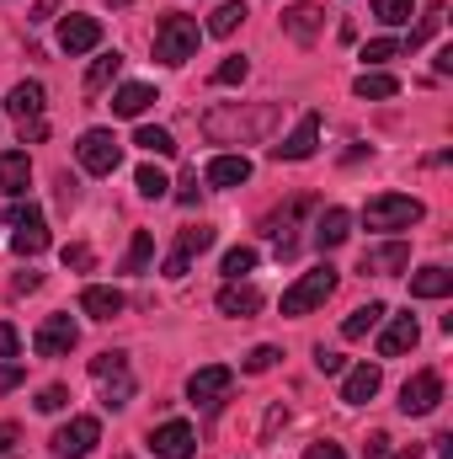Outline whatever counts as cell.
Masks as SVG:
<instances>
[{
	"label": "cell",
	"mask_w": 453,
	"mask_h": 459,
	"mask_svg": "<svg viewBox=\"0 0 453 459\" xmlns=\"http://www.w3.org/2000/svg\"><path fill=\"white\" fill-rule=\"evenodd\" d=\"M272 123H278V108H272V102H261V108H251V113H240V108H219V113L203 117L209 139H219V144H256V139L272 134Z\"/></svg>",
	"instance_id": "cell-1"
},
{
	"label": "cell",
	"mask_w": 453,
	"mask_h": 459,
	"mask_svg": "<svg viewBox=\"0 0 453 459\" xmlns=\"http://www.w3.org/2000/svg\"><path fill=\"white\" fill-rule=\"evenodd\" d=\"M48 91H43V81H21V86H11V97H5V113L16 117V128H21V144L32 139V144H43L48 139Z\"/></svg>",
	"instance_id": "cell-2"
},
{
	"label": "cell",
	"mask_w": 453,
	"mask_h": 459,
	"mask_svg": "<svg viewBox=\"0 0 453 459\" xmlns=\"http://www.w3.org/2000/svg\"><path fill=\"white\" fill-rule=\"evenodd\" d=\"M198 38H203V27H198L192 16L171 11V16H160V27H155V59H160V65H187V59L198 54Z\"/></svg>",
	"instance_id": "cell-3"
},
{
	"label": "cell",
	"mask_w": 453,
	"mask_h": 459,
	"mask_svg": "<svg viewBox=\"0 0 453 459\" xmlns=\"http://www.w3.org/2000/svg\"><path fill=\"white\" fill-rule=\"evenodd\" d=\"M422 198H406V193H379V198H368V209H363V225L368 230H411L422 225Z\"/></svg>",
	"instance_id": "cell-4"
},
{
	"label": "cell",
	"mask_w": 453,
	"mask_h": 459,
	"mask_svg": "<svg viewBox=\"0 0 453 459\" xmlns=\"http://www.w3.org/2000/svg\"><path fill=\"white\" fill-rule=\"evenodd\" d=\"M337 294V267L326 262V267H315V273H304L288 294H283V316H310L315 305H326Z\"/></svg>",
	"instance_id": "cell-5"
},
{
	"label": "cell",
	"mask_w": 453,
	"mask_h": 459,
	"mask_svg": "<svg viewBox=\"0 0 453 459\" xmlns=\"http://www.w3.org/2000/svg\"><path fill=\"white\" fill-rule=\"evenodd\" d=\"M75 155H81V166L91 177H113L117 160H123V144L113 139V128H86L81 144H75Z\"/></svg>",
	"instance_id": "cell-6"
},
{
	"label": "cell",
	"mask_w": 453,
	"mask_h": 459,
	"mask_svg": "<svg viewBox=\"0 0 453 459\" xmlns=\"http://www.w3.org/2000/svg\"><path fill=\"white\" fill-rule=\"evenodd\" d=\"M438 401H443V374L438 368H422L400 385V411L406 417H427V411H438Z\"/></svg>",
	"instance_id": "cell-7"
},
{
	"label": "cell",
	"mask_w": 453,
	"mask_h": 459,
	"mask_svg": "<svg viewBox=\"0 0 453 459\" xmlns=\"http://www.w3.org/2000/svg\"><path fill=\"white\" fill-rule=\"evenodd\" d=\"M214 240H219V230H214V225H187L182 235H176L171 256H166V278H187L192 256H203V251H209Z\"/></svg>",
	"instance_id": "cell-8"
},
{
	"label": "cell",
	"mask_w": 453,
	"mask_h": 459,
	"mask_svg": "<svg viewBox=\"0 0 453 459\" xmlns=\"http://www.w3.org/2000/svg\"><path fill=\"white\" fill-rule=\"evenodd\" d=\"M97 444H102V422H97V417H75L70 428L54 433V455L59 459H86Z\"/></svg>",
	"instance_id": "cell-9"
},
{
	"label": "cell",
	"mask_w": 453,
	"mask_h": 459,
	"mask_svg": "<svg viewBox=\"0 0 453 459\" xmlns=\"http://www.w3.org/2000/svg\"><path fill=\"white\" fill-rule=\"evenodd\" d=\"M229 385H235V368H229V363H203V368L187 379V395H192V406H219L229 395Z\"/></svg>",
	"instance_id": "cell-10"
},
{
	"label": "cell",
	"mask_w": 453,
	"mask_h": 459,
	"mask_svg": "<svg viewBox=\"0 0 453 459\" xmlns=\"http://www.w3.org/2000/svg\"><path fill=\"white\" fill-rule=\"evenodd\" d=\"M11 251H21V256H38V251H48V225H43V214L27 204V209H11Z\"/></svg>",
	"instance_id": "cell-11"
},
{
	"label": "cell",
	"mask_w": 453,
	"mask_h": 459,
	"mask_svg": "<svg viewBox=\"0 0 453 459\" xmlns=\"http://www.w3.org/2000/svg\"><path fill=\"white\" fill-rule=\"evenodd\" d=\"M150 455L155 459H192L198 455V433L187 422H160L150 433Z\"/></svg>",
	"instance_id": "cell-12"
},
{
	"label": "cell",
	"mask_w": 453,
	"mask_h": 459,
	"mask_svg": "<svg viewBox=\"0 0 453 459\" xmlns=\"http://www.w3.org/2000/svg\"><path fill=\"white\" fill-rule=\"evenodd\" d=\"M102 43V22L97 16H86V11H75V16H64L59 22V48L75 59V54H91Z\"/></svg>",
	"instance_id": "cell-13"
},
{
	"label": "cell",
	"mask_w": 453,
	"mask_h": 459,
	"mask_svg": "<svg viewBox=\"0 0 453 459\" xmlns=\"http://www.w3.org/2000/svg\"><path fill=\"white\" fill-rule=\"evenodd\" d=\"M75 342H81V326H75L70 316H48V321L38 326V337H32L38 358H64Z\"/></svg>",
	"instance_id": "cell-14"
},
{
	"label": "cell",
	"mask_w": 453,
	"mask_h": 459,
	"mask_svg": "<svg viewBox=\"0 0 453 459\" xmlns=\"http://www.w3.org/2000/svg\"><path fill=\"white\" fill-rule=\"evenodd\" d=\"M315 144H321V113H304L299 128H294L283 144H272V160H310Z\"/></svg>",
	"instance_id": "cell-15"
},
{
	"label": "cell",
	"mask_w": 453,
	"mask_h": 459,
	"mask_svg": "<svg viewBox=\"0 0 453 459\" xmlns=\"http://www.w3.org/2000/svg\"><path fill=\"white\" fill-rule=\"evenodd\" d=\"M379 385H384L379 363H357V368H346V379H341V401H346V406H363V401L379 395Z\"/></svg>",
	"instance_id": "cell-16"
},
{
	"label": "cell",
	"mask_w": 453,
	"mask_h": 459,
	"mask_svg": "<svg viewBox=\"0 0 453 459\" xmlns=\"http://www.w3.org/2000/svg\"><path fill=\"white\" fill-rule=\"evenodd\" d=\"M321 27H326V11H321V5H310V0H299V5H288V11H283V32H288V38H299V43L321 38Z\"/></svg>",
	"instance_id": "cell-17"
},
{
	"label": "cell",
	"mask_w": 453,
	"mask_h": 459,
	"mask_svg": "<svg viewBox=\"0 0 453 459\" xmlns=\"http://www.w3.org/2000/svg\"><path fill=\"white\" fill-rule=\"evenodd\" d=\"M416 342H422L416 316H395V321L384 326V337H379V358H400V352H411Z\"/></svg>",
	"instance_id": "cell-18"
},
{
	"label": "cell",
	"mask_w": 453,
	"mask_h": 459,
	"mask_svg": "<svg viewBox=\"0 0 453 459\" xmlns=\"http://www.w3.org/2000/svg\"><path fill=\"white\" fill-rule=\"evenodd\" d=\"M27 182H32V160H27V150H0V193L21 198Z\"/></svg>",
	"instance_id": "cell-19"
},
{
	"label": "cell",
	"mask_w": 453,
	"mask_h": 459,
	"mask_svg": "<svg viewBox=\"0 0 453 459\" xmlns=\"http://www.w3.org/2000/svg\"><path fill=\"white\" fill-rule=\"evenodd\" d=\"M203 182L209 187H240V182H251V160L245 155H214L209 171H203Z\"/></svg>",
	"instance_id": "cell-20"
},
{
	"label": "cell",
	"mask_w": 453,
	"mask_h": 459,
	"mask_svg": "<svg viewBox=\"0 0 453 459\" xmlns=\"http://www.w3.org/2000/svg\"><path fill=\"white\" fill-rule=\"evenodd\" d=\"M453 294V273L449 267H422V273H411V299H449Z\"/></svg>",
	"instance_id": "cell-21"
},
{
	"label": "cell",
	"mask_w": 453,
	"mask_h": 459,
	"mask_svg": "<svg viewBox=\"0 0 453 459\" xmlns=\"http://www.w3.org/2000/svg\"><path fill=\"white\" fill-rule=\"evenodd\" d=\"M123 305H128V299H123L117 289H102V283H91V289L81 294V310H86L91 321H113V316H123Z\"/></svg>",
	"instance_id": "cell-22"
},
{
	"label": "cell",
	"mask_w": 453,
	"mask_h": 459,
	"mask_svg": "<svg viewBox=\"0 0 453 459\" xmlns=\"http://www.w3.org/2000/svg\"><path fill=\"white\" fill-rule=\"evenodd\" d=\"M411 267V246L395 240V246H379V251H363V273H406Z\"/></svg>",
	"instance_id": "cell-23"
},
{
	"label": "cell",
	"mask_w": 453,
	"mask_h": 459,
	"mask_svg": "<svg viewBox=\"0 0 453 459\" xmlns=\"http://www.w3.org/2000/svg\"><path fill=\"white\" fill-rule=\"evenodd\" d=\"M346 235H352V214H346V209H326V214L315 220V246H321V251H337Z\"/></svg>",
	"instance_id": "cell-24"
},
{
	"label": "cell",
	"mask_w": 453,
	"mask_h": 459,
	"mask_svg": "<svg viewBox=\"0 0 453 459\" xmlns=\"http://www.w3.org/2000/svg\"><path fill=\"white\" fill-rule=\"evenodd\" d=\"M219 310L235 316V321H245V316H256V310H261V294H256L251 283H229V289H219Z\"/></svg>",
	"instance_id": "cell-25"
},
{
	"label": "cell",
	"mask_w": 453,
	"mask_h": 459,
	"mask_svg": "<svg viewBox=\"0 0 453 459\" xmlns=\"http://www.w3.org/2000/svg\"><path fill=\"white\" fill-rule=\"evenodd\" d=\"M352 91H357L363 102H389V97H400V81L384 75V70H363V75L352 81Z\"/></svg>",
	"instance_id": "cell-26"
},
{
	"label": "cell",
	"mask_w": 453,
	"mask_h": 459,
	"mask_svg": "<svg viewBox=\"0 0 453 459\" xmlns=\"http://www.w3.org/2000/svg\"><path fill=\"white\" fill-rule=\"evenodd\" d=\"M384 316H389V310H384L379 299H368V305H357V310H352V316L341 321V337H346V342H357V337H368V332H373V326H379Z\"/></svg>",
	"instance_id": "cell-27"
},
{
	"label": "cell",
	"mask_w": 453,
	"mask_h": 459,
	"mask_svg": "<svg viewBox=\"0 0 453 459\" xmlns=\"http://www.w3.org/2000/svg\"><path fill=\"white\" fill-rule=\"evenodd\" d=\"M150 102H155V91H150V86H117V91H113V113L117 117H144V113H150Z\"/></svg>",
	"instance_id": "cell-28"
},
{
	"label": "cell",
	"mask_w": 453,
	"mask_h": 459,
	"mask_svg": "<svg viewBox=\"0 0 453 459\" xmlns=\"http://www.w3.org/2000/svg\"><path fill=\"white\" fill-rule=\"evenodd\" d=\"M133 144H139L144 155H160V160H171V155H176V139H171L166 128H155V123H144V128L133 134Z\"/></svg>",
	"instance_id": "cell-29"
},
{
	"label": "cell",
	"mask_w": 453,
	"mask_h": 459,
	"mask_svg": "<svg viewBox=\"0 0 453 459\" xmlns=\"http://www.w3.org/2000/svg\"><path fill=\"white\" fill-rule=\"evenodd\" d=\"M117 70H123V54H117V48H113V54H102V59H97V65L86 70V97H97L102 86H113Z\"/></svg>",
	"instance_id": "cell-30"
},
{
	"label": "cell",
	"mask_w": 453,
	"mask_h": 459,
	"mask_svg": "<svg viewBox=\"0 0 453 459\" xmlns=\"http://www.w3.org/2000/svg\"><path fill=\"white\" fill-rule=\"evenodd\" d=\"M128 401H133V374H128V368H117V374L102 379V406L117 411V406H128Z\"/></svg>",
	"instance_id": "cell-31"
},
{
	"label": "cell",
	"mask_w": 453,
	"mask_h": 459,
	"mask_svg": "<svg viewBox=\"0 0 453 459\" xmlns=\"http://www.w3.org/2000/svg\"><path fill=\"white\" fill-rule=\"evenodd\" d=\"M150 256H155V235H150V230H133L128 256H123V273H144V267H150Z\"/></svg>",
	"instance_id": "cell-32"
},
{
	"label": "cell",
	"mask_w": 453,
	"mask_h": 459,
	"mask_svg": "<svg viewBox=\"0 0 453 459\" xmlns=\"http://www.w3.org/2000/svg\"><path fill=\"white\" fill-rule=\"evenodd\" d=\"M245 16H251V11H245V0H225V5L209 16V32H214V38H229V32L245 22Z\"/></svg>",
	"instance_id": "cell-33"
},
{
	"label": "cell",
	"mask_w": 453,
	"mask_h": 459,
	"mask_svg": "<svg viewBox=\"0 0 453 459\" xmlns=\"http://www.w3.org/2000/svg\"><path fill=\"white\" fill-rule=\"evenodd\" d=\"M443 16H449V11H443V0H432V5L422 11V22H416V32H411V38H406L400 48H422V43H427V38H432V32L443 27Z\"/></svg>",
	"instance_id": "cell-34"
},
{
	"label": "cell",
	"mask_w": 453,
	"mask_h": 459,
	"mask_svg": "<svg viewBox=\"0 0 453 459\" xmlns=\"http://www.w3.org/2000/svg\"><path fill=\"white\" fill-rule=\"evenodd\" d=\"M133 187H139L144 198H166V187H171V177H166L160 166H139V177H133Z\"/></svg>",
	"instance_id": "cell-35"
},
{
	"label": "cell",
	"mask_w": 453,
	"mask_h": 459,
	"mask_svg": "<svg viewBox=\"0 0 453 459\" xmlns=\"http://www.w3.org/2000/svg\"><path fill=\"white\" fill-rule=\"evenodd\" d=\"M251 267H256V251H251V246H235V251H225V278H229V283H240Z\"/></svg>",
	"instance_id": "cell-36"
},
{
	"label": "cell",
	"mask_w": 453,
	"mask_h": 459,
	"mask_svg": "<svg viewBox=\"0 0 453 459\" xmlns=\"http://www.w3.org/2000/svg\"><path fill=\"white\" fill-rule=\"evenodd\" d=\"M373 16L384 27H400V22H411V0H373Z\"/></svg>",
	"instance_id": "cell-37"
},
{
	"label": "cell",
	"mask_w": 453,
	"mask_h": 459,
	"mask_svg": "<svg viewBox=\"0 0 453 459\" xmlns=\"http://www.w3.org/2000/svg\"><path fill=\"white\" fill-rule=\"evenodd\" d=\"M245 75H251V65H245V59H240V54H229L225 65H219V70H214V86H240V81H245Z\"/></svg>",
	"instance_id": "cell-38"
},
{
	"label": "cell",
	"mask_w": 453,
	"mask_h": 459,
	"mask_svg": "<svg viewBox=\"0 0 453 459\" xmlns=\"http://www.w3.org/2000/svg\"><path fill=\"white\" fill-rule=\"evenodd\" d=\"M400 54V38H373V43H363V59L368 65H384V59H395Z\"/></svg>",
	"instance_id": "cell-39"
},
{
	"label": "cell",
	"mask_w": 453,
	"mask_h": 459,
	"mask_svg": "<svg viewBox=\"0 0 453 459\" xmlns=\"http://www.w3.org/2000/svg\"><path fill=\"white\" fill-rule=\"evenodd\" d=\"M59 256H64V267H75V273H91V267H97V251H91V246H81V240H75V246H64Z\"/></svg>",
	"instance_id": "cell-40"
},
{
	"label": "cell",
	"mask_w": 453,
	"mask_h": 459,
	"mask_svg": "<svg viewBox=\"0 0 453 459\" xmlns=\"http://www.w3.org/2000/svg\"><path fill=\"white\" fill-rule=\"evenodd\" d=\"M278 358H283V352H278V347H251V352H245V363H240V368H245V374H267V368H272V363H278Z\"/></svg>",
	"instance_id": "cell-41"
},
{
	"label": "cell",
	"mask_w": 453,
	"mask_h": 459,
	"mask_svg": "<svg viewBox=\"0 0 453 459\" xmlns=\"http://www.w3.org/2000/svg\"><path fill=\"white\" fill-rule=\"evenodd\" d=\"M117 368H128L123 352H97V358H91V379H107V374H117Z\"/></svg>",
	"instance_id": "cell-42"
},
{
	"label": "cell",
	"mask_w": 453,
	"mask_h": 459,
	"mask_svg": "<svg viewBox=\"0 0 453 459\" xmlns=\"http://www.w3.org/2000/svg\"><path fill=\"white\" fill-rule=\"evenodd\" d=\"M0 459H21V428L0 422Z\"/></svg>",
	"instance_id": "cell-43"
},
{
	"label": "cell",
	"mask_w": 453,
	"mask_h": 459,
	"mask_svg": "<svg viewBox=\"0 0 453 459\" xmlns=\"http://www.w3.org/2000/svg\"><path fill=\"white\" fill-rule=\"evenodd\" d=\"M64 406H70V390H64V385H48V390L38 395V411H48V417L64 411Z\"/></svg>",
	"instance_id": "cell-44"
},
{
	"label": "cell",
	"mask_w": 453,
	"mask_h": 459,
	"mask_svg": "<svg viewBox=\"0 0 453 459\" xmlns=\"http://www.w3.org/2000/svg\"><path fill=\"white\" fill-rule=\"evenodd\" d=\"M315 368H321V374H346V358H341V352H326V347H321V352H315Z\"/></svg>",
	"instance_id": "cell-45"
},
{
	"label": "cell",
	"mask_w": 453,
	"mask_h": 459,
	"mask_svg": "<svg viewBox=\"0 0 453 459\" xmlns=\"http://www.w3.org/2000/svg\"><path fill=\"white\" fill-rule=\"evenodd\" d=\"M21 352V337H16V326L11 321H0V358H16Z\"/></svg>",
	"instance_id": "cell-46"
},
{
	"label": "cell",
	"mask_w": 453,
	"mask_h": 459,
	"mask_svg": "<svg viewBox=\"0 0 453 459\" xmlns=\"http://www.w3.org/2000/svg\"><path fill=\"white\" fill-rule=\"evenodd\" d=\"M21 379H27V368H21V363H0V395H5V390H16Z\"/></svg>",
	"instance_id": "cell-47"
},
{
	"label": "cell",
	"mask_w": 453,
	"mask_h": 459,
	"mask_svg": "<svg viewBox=\"0 0 453 459\" xmlns=\"http://www.w3.org/2000/svg\"><path fill=\"white\" fill-rule=\"evenodd\" d=\"M304 459H346V455H341V444L321 438V444H310V449H304Z\"/></svg>",
	"instance_id": "cell-48"
},
{
	"label": "cell",
	"mask_w": 453,
	"mask_h": 459,
	"mask_svg": "<svg viewBox=\"0 0 453 459\" xmlns=\"http://www.w3.org/2000/svg\"><path fill=\"white\" fill-rule=\"evenodd\" d=\"M363 455H368V459H384V455H389V433H373V438L363 444Z\"/></svg>",
	"instance_id": "cell-49"
},
{
	"label": "cell",
	"mask_w": 453,
	"mask_h": 459,
	"mask_svg": "<svg viewBox=\"0 0 453 459\" xmlns=\"http://www.w3.org/2000/svg\"><path fill=\"white\" fill-rule=\"evenodd\" d=\"M176 204H187V209H192V204H198V171H192V177H187V182H182V193H176Z\"/></svg>",
	"instance_id": "cell-50"
},
{
	"label": "cell",
	"mask_w": 453,
	"mask_h": 459,
	"mask_svg": "<svg viewBox=\"0 0 453 459\" xmlns=\"http://www.w3.org/2000/svg\"><path fill=\"white\" fill-rule=\"evenodd\" d=\"M38 283H43V278H38V273H21V278H16V283H11V294H32V289H38Z\"/></svg>",
	"instance_id": "cell-51"
},
{
	"label": "cell",
	"mask_w": 453,
	"mask_h": 459,
	"mask_svg": "<svg viewBox=\"0 0 453 459\" xmlns=\"http://www.w3.org/2000/svg\"><path fill=\"white\" fill-rule=\"evenodd\" d=\"M432 70H438V75H453V48H438V59H432Z\"/></svg>",
	"instance_id": "cell-52"
},
{
	"label": "cell",
	"mask_w": 453,
	"mask_h": 459,
	"mask_svg": "<svg viewBox=\"0 0 453 459\" xmlns=\"http://www.w3.org/2000/svg\"><path fill=\"white\" fill-rule=\"evenodd\" d=\"M438 459H453V438H449V433L438 438Z\"/></svg>",
	"instance_id": "cell-53"
},
{
	"label": "cell",
	"mask_w": 453,
	"mask_h": 459,
	"mask_svg": "<svg viewBox=\"0 0 453 459\" xmlns=\"http://www.w3.org/2000/svg\"><path fill=\"white\" fill-rule=\"evenodd\" d=\"M400 459H422V449H416V444H411V449H406V455H400Z\"/></svg>",
	"instance_id": "cell-54"
},
{
	"label": "cell",
	"mask_w": 453,
	"mask_h": 459,
	"mask_svg": "<svg viewBox=\"0 0 453 459\" xmlns=\"http://www.w3.org/2000/svg\"><path fill=\"white\" fill-rule=\"evenodd\" d=\"M113 5H128V0H113Z\"/></svg>",
	"instance_id": "cell-55"
}]
</instances>
